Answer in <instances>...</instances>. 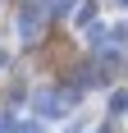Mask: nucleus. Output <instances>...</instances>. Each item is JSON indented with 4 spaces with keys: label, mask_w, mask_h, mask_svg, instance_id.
<instances>
[{
    "label": "nucleus",
    "mask_w": 128,
    "mask_h": 133,
    "mask_svg": "<svg viewBox=\"0 0 128 133\" xmlns=\"http://www.w3.org/2000/svg\"><path fill=\"white\" fill-rule=\"evenodd\" d=\"M18 37L23 41H37L41 37V5H32V9L18 14Z\"/></svg>",
    "instance_id": "1"
},
{
    "label": "nucleus",
    "mask_w": 128,
    "mask_h": 133,
    "mask_svg": "<svg viewBox=\"0 0 128 133\" xmlns=\"http://www.w3.org/2000/svg\"><path fill=\"white\" fill-rule=\"evenodd\" d=\"M23 133H41V124H23Z\"/></svg>",
    "instance_id": "3"
},
{
    "label": "nucleus",
    "mask_w": 128,
    "mask_h": 133,
    "mask_svg": "<svg viewBox=\"0 0 128 133\" xmlns=\"http://www.w3.org/2000/svg\"><path fill=\"white\" fill-rule=\"evenodd\" d=\"M5 64H9V51H0V69H5Z\"/></svg>",
    "instance_id": "4"
},
{
    "label": "nucleus",
    "mask_w": 128,
    "mask_h": 133,
    "mask_svg": "<svg viewBox=\"0 0 128 133\" xmlns=\"http://www.w3.org/2000/svg\"><path fill=\"white\" fill-rule=\"evenodd\" d=\"M37 110L46 115V119H51V115H60V101H55L51 92H37Z\"/></svg>",
    "instance_id": "2"
},
{
    "label": "nucleus",
    "mask_w": 128,
    "mask_h": 133,
    "mask_svg": "<svg viewBox=\"0 0 128 133\" xmlns=\"http://www.w3.org/2000/svg\"><path fill=\"white\" fill-rule=\"evenodd\" d=\"M124 5H128V0H124Z\"/></svg>",
    "instance_id": "5"
}]
</instances>
